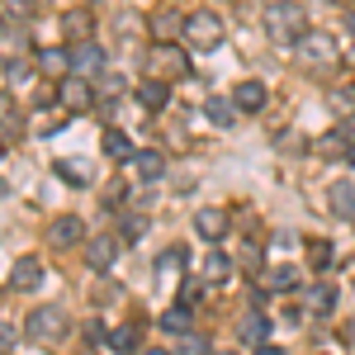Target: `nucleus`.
Segmentation results:
<instances>
[{"label":"nucleus","mask_w":355,"mask_h":355,"mask_svg":"<svg viewBox=\"0 0 355 355\" xmlns=\"http://www.w3.org/2000/svg\"><path fill=\"white\" fill-rule=\"evenodd\" d=\"M223 355H232V351H223Z\"/></svg>","instance_id":"a18cd8bd"},{"label":"nucleus","mask_w":355,"mask_h":355,"mask_svg":"<svg viewBox=\"0 0 355 355\" xmlns=\"http://www.w3.org/2000/svg\"><path fill=\"white\" fill-rule=\"evenodd\" d=\"M204 279H214V284L232 279V256H223V251H209V256H204Z\"/></svg>","instance_id":"a878e982"},{"label":"nucleus","mask_w":355,"mask_h":355,"mask_svg":"<svg viewBox=\"0 0 355 355\" xmlns=\"http://www.w3.org/2000/svg\"><path fill=\"white\" fill-rule=\"evenodd\" d=\"M331 308H336V289H331V284H313V289H308V313L327 318Z\"/></svg>","instance_id":"b1692460"},{"label":"nucleus","mask_w":355,"mask_h":355,"mask_svg":"<svg viewBox=\"0 0 355 355\" xmlns=\"http://www.w3.org/2000/svg\"><path fill=\"white\" fill-rule=\"evenodd\" d=\"M299 57L308 67H327L331 57H336V43H331L327 33H303L299 38Z\"/></svg>","instance_id":"9b49d317"},{"label":"nucleus","mask_w":355,"mask_h":355,"mask_svg":"<svg viewBox=\"0 0 355 355\" xmlns=\"http://www.w3.org/2000/svg\"><path fill=\"white\" fill-rule=\"evenodd\" d=\"M105 336H110V331H105V322H100V318H90V322H85V341H90V346H100Z\"/></svg>","instance_id":"e433bc0d"},{"label":"nucleus","mask_w":355,"mask_h":355,"mask_svg":"<svg viewBox=\"0 0 355 355\" xmlns=\"http://www.w3.org/2000/svg\"><path fill=\"white\" fill-rule=\"evenodd\" d=\"M142 237H147V218H142V214H123V218H119V242H142Z\"/></svg>","instance_id":"cd10ccee"},{"label":"nucleus","mask_w":355,"mask_h":355,"mask_svg":"<svg viewBox=\"0 0 355 355\" xmlns=\"http://www.w3.org/2000/svg\"><path fill=\"white\" fill-rule=\"evenodd\" d=\"M105 346H110L114 355H133V351H137V327H133V322H123V327H114L110 336H105Z\"/></svg>","instance_id":"4be33fe9"},{"label":"nucleus","mask_w":355,"mask_h":355,"mask_svg":"<svg viewBox=\"0 0 355 355\" xmlns=\"http://www.w3.org/2000/svg\"><path fill=\"white\" fill-rule=\"evenodd\" d=\"M90 85H95V100H119V95L128 90V81H123V76H114V71H100V76H90Z\"/></svg>","instance_id":"5701e85b"},{"label":"nucleus","mask_w":355,"mask_h":355,"mask_svg":"<svg viewBox=\"0 0 355 355\" xmlns=\"http://www.w3.org/2000/svg\"><path fill=\"white\" fill-rule=\"evenodd\" d=\"M142 355H171V351H166V346H147Z\"/></svg>","instance_id":"ea45409f"},{"label":"nucleus","mask_w":355,"mask_h":355,"mask_svg":"<svg viewBox=\"0 0 355 355\" xmlns=\"http://www.w3.org/2000/svg\"><path fill=\"white\" fill-rule=\"evenodd\" d=\"M15 341H19L15 322H0V355H10V351H15Z\"/></svg>","instance_id":"c9c22d12"},{"label":"nucleus","mask_w":355,"mask_h":355,"mask_svg":"<svg viewBox=\"0 0 355 355\" xmlns=\"http://www.w3.org/2000/svg\"><path fill=\"white\" fill-rule=\"evenodd\" d=\"M180 266H185V246H166L162 256H157V270H180Z\"/></svg>","instance_id":"473e14b6"},{"label":"nucleus","mask_w":355,"mask_h":355,"mask_svg":"<svg viewBox=\"0 0 355 355\" xmlns=\"http://www.w3.org/2000/svg\"><path fill=\"white\" fill-rule=\"evenodd\" d=\"M251 355H284L279 346H270V341H261V346H251Z\"/></svg>","instance_id":"58836bf2"},{"label":"nucleus","mask_w":355,"mask_h":355,"mask_svg":"<svg viewBox=\"0 0 355 355\" xmlns=\"http://www.w3.org/2000/svg\"><path fill=\"white\" fill-rule=\"evenodd\" d=\"M346 162H351V166H355V142H351V152H346Z\"/></svg>","instance_id":"79ce46f5"},{"label":"nucleus","mask_w":355,"mask_h":355,"mask_svg":"<svg viewBox=\"0 0 355 355\" xmlns=\"http://www.w3.org/2000/svg\"><path fill=\"white\" fill-rule=\"evenodd\" d=\"M48 242H53V251L81 246L85 242V223L76 218V214H62V218H53V227H48Z\"/></svg>","instance_id":"1a4fd4ad"},{"label":"nucleus","mask_w":355,"mask_h":355,"mask_svg":"<svg viewBox=\"0 0 355 355\" xmlns=\"http://www.w3.org/2000/svg\"><path fill=\"white\" fill-rule=\"evenodd\" d=\"M0 38H5V19H0Z\"/></svg>","instance_id":"37998d69"},{"label":"nucleus","mask_w":355,"mask_h":355,"mask_svg":"<svg viewBox=\"0 0 355 355\" xmlns=\"http://www.w3.org/2000/svg\"><path fill=\"white\" fill-rule=\"evenodd\" d=\"M57 105H62L67 114H85L90 105H95V85H90V76L67 71V76L57 81Z\"/></svg>","instance_id":"39448f33"},{"label":"nucleus","mask_w":355,"mask_h":355,"mask_svg":"<svg viewBox=\"0 0 355 355\" xmlns=\"http://www.w3.org/2000/svg\"><path fill=\"white\" fill-rule=\"evenodd\" d=\"M351 62H355V43H351Z\"/></svg>","instance_id":"c03bdc74"},{"label":"nucleus","mask_w":355,"mask_h":355,"mask_svg":"<svg viewBox=\"0 0 355 355\" xmlns=\"http://www.w3.org/2000/svg\"><path fill=\"white\" fill-rule=\"evenodd\" d=\"M180 355H214V346L199 331H190V336H180Z\"/></svg>","instance_id":"72a5a7b5"},{"label":"nucleus","mask_w":355,"mask_h":355,"mask_svg":"<svg viewBox=\"0 0 355 355\" xmlns=\"http://www.w3.org/2000/svg\"><path fill=\"white\" fill-rule=\"evenodd\" d=\"M137 105L152 114H162L166 105H171V81H162V76H147V81L137 85Z\"/></svg>","instance_id":"f8f14e48"},{"label":"nucleus","mask_w":355,"mask_h":355,"mask_svg":"<svg viewBox=\"0 0 355 355\" xmlns=\"http://www.w3.org/2000/svg\"><path fill=\"white\" fill-rule=\"evenodd\" d=\"M266 100H270V90H266L261 81H242L237 90H232V105H237L242 114H256V110H266Z\"/></svg>","instance_id":"2eb2a0df"},{"label":"nucleus","mask_w":355,"mask_h":355,"mask_svg":"<svg viewBox=\"0 0 355 355\" xmlns=\"http://www.w3.org/2000/svg\"><path fill=\"white\" fill-rule=\"evenodd\" d=\"M162 331H171V336H190V331H194V308H190V303L166 308V313H162Z\"/></svg>","instance_id":"f3484780"},{"label":"nucleus","mask_w":355,"mask_h":355,"mask_svg":"<svg viewBox=\"0 0 355 355\" xmlns=\"http://www.w3.org/2000/svg\"><path fill=\"white\" fill-rule=\"evenodd\" d=\"M308 261H313V270H331V242L327 237H313L308 242Z\"/></svg>","instance_id":"c756f323"},{"label":"nucleus","mask_w":355,"mask_h":355,"mask_svg":"<svg viewBox=\"0 0 355 355\" xmlns=\"http://www.w3.org/2000/svg\"><path fill=\"white\" fill-rule=\"evenodd\" d=\"M19 123H24V119H19V110H15V105H10V95H5V100H0V128H5V133H10V128L19 133Z\"/></svg>","instance_id":"f704fd0d"},{"label":"nucleus","mask_w":355,"mask_h":355,"mask_svg":"<svg viewBox=\"0 0 355 355\" xmlns=\"http://www.w3.org/2000/svg\"><path fill=\"white\" fill-rule=\"evenodd\" d=\"M299 284V270L294 266H270L266 270V289H275V294H284V289H294Z\"/></svg>","instance_id":"bb28decb"},{"label":"nucleus","mask_w":355,"mask_h":355,"mask_svg":"<svg viewBox=\"0 0 355 355\" xmlns=\"http://www.w3.org/2000/svg\"><path fill=\"white\" fill-rule=\"evenodd\" d=\"M346 28H351V33H355V10H351V15H346Z\"/></svg>","instance_id":"a19ab883"},{"label":"nucleus","mask_w":355,"mask_h":355,"mask_svg":"<svg viewBox=\"0 0 355 355\" xmlns=\"http://www.w3.org/2000/svg\"><path fill=\"white\" fill-rule=\"evenodd\" d=\"M67 53H71V71H76V76H100V71H105V48H100L95 38L71 43Z\"/></svg>","instance_id":"0eeeda50"},{"label":"nucleus","mask_w":355,"mask_h":355,"mask_svg":"<svg viewBox=\"0 0 355 355\" xmlns=\"http://www.w3.org/2000/svg\"><path fill=\"white\" fill-rule=\"evenodd\" d=\"M5 284H10V294H33V289L43 284V261H38V256H19Z\"/></svg>","instance_id":"6e6552de"},{"label":"nucleus","mask_w":355,"mask_h":355,"mask_svg":"<svg viewBox=\"0 0 355 355\" xmlns=\"http://www.w3.org/2000/svg\"><path fill=\"white\" fill-rule=\"evenodd\" d=\"M24 336L28 341H43V346L62 341V336H67V313H62L57 303H38V308L28 313V322H24Z\"/></svg>","instance_id":"20e7f679"},{"label":"nucleus","mask_w":355,"mask_h":355,"mask_svg":"<svg viewBox=\"0 0 355 355\" xmlns=\"http://www.w3.org/2000/svg\"><path fill=\"white\" fill-rule=\"evenodd\" d=\"M62 28H67V38H71V43H81V38H90L95 19H90V10H71V15L62 19Z\"/></svg>","instance_id":"393cba45"},{"label":"nucleus","mask_w":355,"mask_h":355,"mask_svg":"<svg viewBox=\"0 0 355 355\" xmlns=\"http://www.w3.org/2000/svg\"><path fill=\"white\" fill-rule=\"evenodd\" d=\"M266 336H270V318H266L261 308H246L242 318H237V341H242V346H261Z\"/></svg>","instance_id":"9d476101"},{"label":"nucleus","mask_w":355,"mask_h":355,"mask_svg":"<svg viewBox=\"0 0 355 355\" xmlns=\"http://www.w3.org/2000/svg\"><path fill=\"white\" fill-rule=\"evenodd\" d=\"M237 114H242V110H237L232 100H223V95H209V100H204V119H209L214 128H232Z\"/></svg>","instance_id":"dca6fc26"},{"label":"nucleus","mask_w":355,"mask_h":355,"mask_svg":"<svg viewBox=\"0 0 355 355\" xmlns=\"http://www.w3.org/2000/svg\"><path fill=\"white\" fill-rule=\"evenodd\" d=\"M137 180H162L166 175V152H133Z\"/></svg>","instance_id":"6ab92c4d"},{"label":"nucleus","mask_w":355,"mask_h":355,"mask_svg":"<svg viewBox=\"0 0 355 355\" xmlns=\"http://www.w3.org/2000/svg\"><path fill=\"white\" fill-rule=\"evenodd\" d=\"M351 152V137H346V128H331V133L318 137V157L322 162H336V157H346Z\"/></svg>","instance_id":"412c9836"},{"label":"nucleus","mask_w":355,"mask_h":355,"mask_svg":"<svg viewBox=\"0 0 355 355\" xmlns=\"http://www.w3.org/2000/svg\"><path fill=\"white\" fill-rule=\"evenodd\" d=\"M119 237H110V232H95L90 242H85V261H90V270L95 275H110L114 270V261H119Z\"/></svg>","instance_id":"423d86ee"},{"label":"nucleus","mask_w":355,"mask_h":355,"mask_svg":"<svg viewBox=\"0 0 355 355\" xmlns=\"http://www.w3.org/2000/svg\"><path fill=\"white\" fill-rule=\"evenodd\" d=\"M327 204L336 218H355V185H346V180L327 185Z\"/></svg>","instance_id":"a211bd4d"},{"label":"nucleus","mask_w":355,"mask_h":355,"mask_svg":"<svg viewBox=\"0 0 355 355\" xmlns=\"http://www.w3.org/2000/svg\"><path fill=\"white\" fill-rule=\"evenodd\" d=\"M266 33L279 48H299V38L308 33V10L294 5V0H275L270 10H266Z\"/></svg>","instance_id":"f257e3e1"},{"label":"nucleus","mask_w":355,"mask_h":355,"mask_svg":"<svg viewBox=\"0 0 355 355\" xmlns=\"http://www.w3.org/2000/svg\"><path fill=\"white\" fill-rule=\"evenodd\" d=\"M327 110L336 114V119H351V114H355V81L331 85V90H327Z\"/></svg>","instance_id":"aec40b11"},{"label":"nucleus","mask_w":355,"mask_h":355,"mask_svg":"<svg viewBox=\"0 0 355 355\" xmlns=\"http://www.w3.org/2000/svg\"><path fill=\"white\" fill-rule=\"evenodd\" d=\"M147 76H162V81L190 76V53L180 43H152L147 48Z\"/></svg>","instance_id":"7ed1b4c3"},{"label":"nucleus","mask_w":355,"mask_h":355,"mask_svg":"<svg viewBox=\"0 0 355 355\" xmlns=\"http://www.w3.org/2000/svg\"><path fill=\"white\" fill-rule=\"evenodd\" d=\"M38 67L67 76V71H71V53H67V48H43V53H38Z\"/></svg>","instance_id":"c85d7f7f"},{"label":"nucleus","mask_w":355,"mask_h":355,"mask_svg":"<svg viewBox=\"0 0 355 355\" xmlns=\"http://www.w3.org/2000/svg\"><path fill=\"white\" fill-rule=\"evenodd\" d=\"M199 289H204V279H185V289H180V303H190V308H194Z\"/></svg>","instance_id":"4c0bfd02"},{"label":"nucleus","mask_w":355,"mask_h":355,"mask_svg":"<svg viewBox=\"0 0 355 355\" xmlns=\"http://www.w3.org/2000/svg\"><path fill=\"white\" fill-rule=\"evenodd\" d=\"M152 28H157V38H162V43H171V33H185V19H175V15H157Z\"/></svg>","instance_id":"7c9ffc66"},{"label":"nucleus","mask_w":355,"mask_h":355,"mask_svg":"<svg viewBox=\"0 0 355 355\" xmlns=\"http://www.w3.org/2000/svg\"><path fill=\"white\" fill-rule=\"evenodd\" d=\"M100 152H105V157H114V162H133V137L123 133V128H105V133H100Z\"/></svg>","instance_id":"4468645a"},{"label":"nucleus","mask_w":355,"mask_h":355,"mask_svg":"<svg viewBox=\"0 0 355 355\" xmlns=\"http://www.w3.org/2000/svg\"><path fill=\"white\" fill-rule=\"evenodd\" d=\"M194 232H199L204 242H223V237H227V214H223V209H199V214H194Z\"/></svg>","instance_id":"ddd939ff"},{"label":"nucleus","mask_w":355,"mask_h":355,"mask_svg":"<svg viewBox=\"0 0 355 355\" xmlns=\"http://www.w3.org/2000/svg\"><path fill=\"white\" fill-rule=\"evenodd\" d=\"M351 223H355V218H351Z\"/></svg>","instance_id":"49530a36"},{"label":"nucleus","mask_w":355,"mask_h":355,"mask_svg":"<svg viewBox=\"0 0 355 355\" xmlns=\"http://www.w3.org/2000/svg\"><path fill=\"white\" fill-rule=\"evenodd\" d=\"M185 48H194V53H218L223 48V19L214 15V10H194V15H185Z\"/></svg>","instance_id":"f03ea898"},{"label":"nucleus","mask_w":355,"mask_h":355,"mask_svg":"<svg viewBox=\"0 0 355 355\" xmlns=\"http://www.w3.org/2000/svg\"><path fill=\"white\" fill-rule=\"evenodd\" d=\"M53 171H57V175H62V180H71V185H81V190H85V185H90V171H81V166H76V162H57Z\"/></svg>","instance_id":"2f4dec72"}]
</instances>
